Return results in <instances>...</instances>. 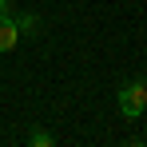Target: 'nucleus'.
Here are the masks:
<instances>
[{"instance_id":"obj_6","label":"nucleus","mask_w":147,"mask_h":147,"mask_svg":"<svg viewBox=\"0 0 147 147\" xmlns=\"http://www.w3.org/2000/svg\"><path fill=\"white\" fill-rule=\"evenodd\" d=\"M143 88H147V80H143Z\"/></svg>"},{"instance_id":"obj_1","label":"nucleus","mask_w":147,"mask_h":147,"mask_svg":"<svg viewBox=\"0 0 147 147\" xmlns=\"http://www.w3.org/2000/svg\"><path fill=\"white\" fill-rule=\"evenodd\" d=\"M115 99H119V111L127 115V119H139V115H143V107H147V88H143V80L123 84Z\"/></svg>"},{"instance_id":"obj_3","label":"nucleus","mask_w":147,"mask_h":147,"mask_svg":"<svg viewBox=\"0 0 147 147\" xmlns=\"http://www.w3.org/2000/svg\"><path fill=\"white\" fill-rule=\"evenodd\" d=\"M16 28H20V36H36L40 32V16L36 12H20L16 16Z\"/></svg>"},{"instance_id":"obj_4","label":"nucleus","mask_w":147,"mask_h":147,"mask_svg":"<svg viewBox=\"0 0 147 147\" xmlns=\"http://www.w3.org/2000/svg\"><path fill=\"white\" fill-rule=\"evenodd\" d=\"M28 143L32 147H52L56 139H52V131H44V127H32V131H28Z\"/></svg>"},{"instance_id":"obj_2","label":"nucleus","mask_w":147,"mask_h":147,"mask_svg":"<svg viewBox=\"0 0 147 147\" xmlns=\"http://www.w3.org/2000/svg\"><path fill=\"white\" fill-rule=\"evenodd\" d=\"M20 44V28H16V12H0V52H12Z\"/></svg>"},{"instance_id":"obj_5","label":"nucleus","mask_w":147,"mask_h":147,"mask_svg":"<svg viewBox=\"0 0 147 147\" xmlns=\"http://www.w3.org/2000/svg\"><path fill=\"white\" fill-rule=\"evenodd\" d=\"M0 12H8V16H12V12H16V0H0Z\"/></svg>"}]
</instances>
